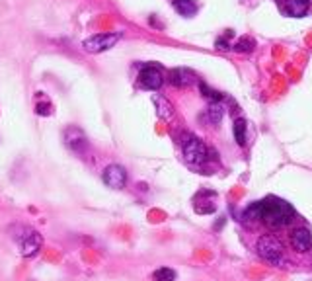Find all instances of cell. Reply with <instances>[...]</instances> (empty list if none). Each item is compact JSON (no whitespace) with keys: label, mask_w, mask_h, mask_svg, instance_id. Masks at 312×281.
<instances>
[{"label":"cell","mask_w":312,"mask_h":281,"mask_svg":"<svg viewBox=\"0 0 312 281\" xmlns=\"http://www.w3.org/2000/svg\"><path fill=\"white\" fill-rule=\"evenodd\" d=\"M222 113H224V109H222L220 102H211L209 107H207V115H209L211 123H219L222 119Z\"/></svg>","instance_id":"16"},{"label":"cell","mask_w":312,"mask_h":281,"mask_svg":"<svg viewBox=\"0 0 312 281\" xmlns=\"http://www.w3.org/2000/svg\"><path fill=\"white\" fill-rule=\"evenodd\" d=\"M18 242H20V252H22V256L30 258V256H36L37 250L41 248V236L37 234L36 230H30V234L20 236Z\"/></svg>","instance_id":"7"},{"label":"cell","mask_w":312,"mask_h":281,"mask_svg":"<svg viewBox=\"0 0 312 281\" xmlns=\"http://www.w3.org/2000/svg\"><path fill=\"white\" fill-rule=\"evenodd\" d=\"M261 203V223H265L269 228H281L287 227L294 219V209L283 199L277 197H267Z\"/></svg>","instance_id":"1"},{"label":"cell","mask_w":312,"mask_h":281,"mask_svg":"<svg viewBox=\"0 0 312 281\" xmlns=\"http://www.w3.org/2000/svg\"><path fill=\"white\" fill-rule=\"evenodd\" d=\"M104 184L111 188V190H121V188H125V184H127V172H125V168L123 166H117V164H111L108 166L106 170H104Z\"/></svg>","instance_id":"5"},{"label":"cell","mask_w":312,"mask_h":281,"mask_svg":"<svg viewBox=\"0 0 312 281\" xmlns=\"http://www.w3.org/2000/svg\"><path fill=\"white\" fill-rule=\"evenodd\" d=\"M291 242H293L294 250L308 252L312 248V232L304 227L296 228V230H293V234H291Z\"/></svg>","instance_id":"9"},{"label":"cell","mask_w":312,"mask_h":281,"mask_svg":"<svg viewBox=\"0 0 312 281\" xmlns=\"http://www.w3.org/2000/svg\"><path fill=\"white\" fill-rule=\"evenodd\" d=\"M152 279L154 281H176V271L170 269V267H160V269L154 271Z\"/></svg>","instance_id":"17"},{"label":"cell","mask_w":312,"mask_h":281,"mask_svg":"<svg viewBox=\"0 0 312 281\" xmlns=\"http://www.w3.org/2000/svg\"><path fill=\"white\" fill-rule=\"evenodd\" d=\"M174 8L182 14V16H193L197 12V4L193 0H174Z\"/></svg>","instance_id":"14"},{"label":"cell","mask_w":312,"mask_h":281,"mask_svg":"<svg viewBox=\"0 0 312 281\" xmlns=\"http://www.w3.org/2000/svg\"><path fill=\"white\" fill-rule=\"evenodd\" d=\"M36 111L37 113H41V115H49V113H51V104H43V105L37 104Z\"/></svg>","instance_id":"20"},{"label":"cell","mask_w":312,"mask_h":281,"mask_svg":"<svg viewBox=\"0 0 312 281\" xmlns=\"http://www.w3.org/2000/svg\"><path fill=\"white\" fill-rule=\"evenodd\" d=\"M199 90H201V94L205 98H209L211 102H220L222 100V94L217 92V90H213V88H209L205 82H199Z\"/></svg>","instance_id":"18"},{"label":"cell","mask_w":312,"mask_h":281,"mask_svg":"<svg viewBox=\"0 0 312 281\" xmlns=\"http://www.w3.org/2000/svg\"><path fill=\"white\" fill-rule=\"evenodd\" d=\"M182 151H184V158L189 164H205L209 160L211 151L203 145V140H199L195 135H185V139L182 140Z\"/></svg>","instance_id":"3"},{"label":"cell","mask_w":312,"mask_h":281,"mask_svg":"<svg viewBox=\"0 0 312 281\" xmlns=\"http://www.w3.org/2000/svg\"><path fill=\"white\" fill-rule=\"evenodd\" d=\"M246 129H248V123L244 117H238L234 125H232V133H234V140L238 143L240 147H244L246 145Z\"/></svg>","instance_id":"13"},{"label":"cell","mask_w":312,"mask_h":281,"mask_svg":"<svg viewBox=\"0 0 312 281\" xmlns=\"http://www.w3.org/2000/svg\"><path fill=\"white\" fill-rule=\"evenodd\" d=\"M65 143H67V147H71L73 151L82 153L84 147H86V135H84L82 129H78V127H69V129L65 131Z\"/></svg>","instance_id":"8"},{"label":"cell","mask_w":312,"mask_h":281,"mask_svg":"<svg viewBox=\"0 0 312 281\" xmlns=\"http://www.w3.org/2000/svg\"><path fill=\"white\" fill-rule=\"evenodd\" d=\"M152 102H154V105H156V113H158L160 119L170 121V119L174 117V107H172V104H170L166 98L158 96V94H154V96H152Z\"/></svg>","instance_id":"12"},{"label":"cell","mask_w":312,"mask_h":281,"mask_svg":"<svg viewBox=\"0 0 312 281\" xmlns=\"http://www.w3.org/2000/svg\"><path fill=\"white\" fill-rule=\"evenodd\" d=\"M119 41V34H96L82 41L84 51L88 53H102L111 49Z\"/></svg>","instance_id":"4"},{"label":"cell","mask_w":312,"mask_h":281,"mask_svg":"<svg viewBox=\"0 0 312 281\" xmlns=\"http://www.w3.org/2000/svg\"><path fill=\"white\" fill-rule=\"evenodd\" d=\"M257 254L261 256V260H265L271 265H279L283 262V244L271 234H263L256 244Z\"/></svg>","instance_id":"2"},{"label":"cell","mask_w":312,"mask_h":281,"mask_svg":"<svg viewBox=\"0 0 312 281\" xmlns=\"http://www.w3.org/2000/svg\"><path fill=\"white\" fill-rule=\"evenodd\" d=\"M232 49H234V51L250 53L252 49H254V41H252L250 37H242L238 43H234V45H232Z\"/></svg>","instance_id":"19"},{"label":"cell","mask_w":312,"mask_h":281,"mask_svg":"<svg viewBox=\"0 0 312 281\" xmlns=\"http://www.w3.org/2000/svg\"><path fill=\"white\" fill-rule=\"evenodd\" d=\"M170 82H172L174 86H178V88H185V86L195 84V82H197V78H195V74H193L191 70L174 69V70H170Z\"/></svg>","instance_id":"10"},{"label":"cell","mask_w":312,"mask_h":281,"mask_svg":"<svg viewBox=\"0 0 312 281\" xmlns=\"http://www.w3.org/2000/svg\"><path fill=\"white\" fill-rule=\"evenodd\" d=\"M308 0H285L283 4V10L287 16L293 18H302L306 12H308Z\"/></svg>","instance_id":"11"},{"label":"cell","mask_w":312,"mask_h":281,"mask_svg":"<svg viewBox=\"0 0 312 281\" xmlns=\"http://www.w3.org/2000/svg\"><path fill=\"white\" fill-rule=\"evenodd\" d=\"M164 82V76H162V70L154 65H148L141 70L139 74V84L147 90H158Z\"/></svg>","instance_id":"6"},{"label":"cell","mask_w":312,"mask_h":281,"mask_svg":"<svg viewBox=\"0 0 312 281\" xmlns=\"http://www.w3.org/2000/svg\"><path fill=\"white\" fill-rule=\"evenodd\" d=\"M242 219H244V221H259V219H261V203H259V201L250 203V205L244 209Z\"/></svg>","instance_id":"15"}]
</instances>
